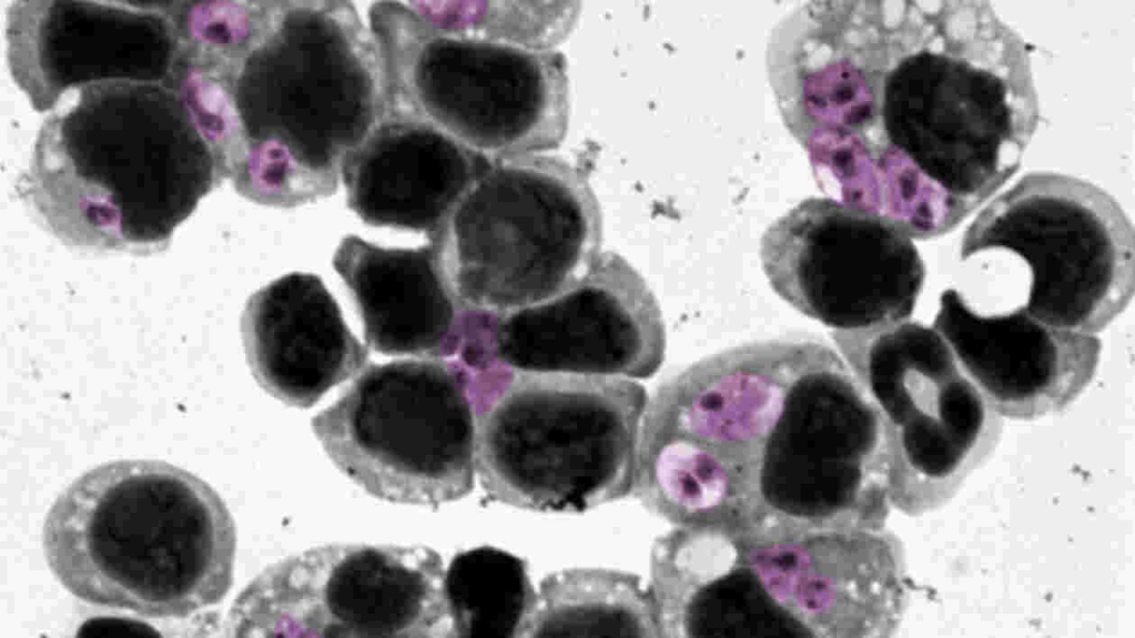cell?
<instances>
[{
	"mask_svg": "<svg viewBox=\"0 0 1135 638\" xmlns=\"http://www.w3.org/2000/svg\"><path fill=\"white\" fill-rule=\"evenodd\" d=\"M47 564L77 598L150 618H186L233 585L234 519L219 493L163 460L87 470L59 494L42 534Z\"/></svg>",
	"mask_w": 1135,
	"mask_h": 638,
	"instance_id": "obj_4",
	"label": "cell"
},
{
	"mask_svg": "<svg viewBox=\"0 0 1135 638\" xmlns=\"http://www.w3.org/2000/svg\"><path fill=\"white\" fill-rule=\"evenodd\" d=\"M118 635V630H128L132 635L142 636H158L159 634L153 632L154 629L151 626L139 622L138 620L123 619V618H93L87 620L80 628L79 635L81 636H109L110 631H114Z\"/></svg>",
	"mask_w": 1135,
	"mask_h": 638,
	"instance_id": "obj_25",
	"label": "cell"
},
{
	"mask_svg": "<svg viewBox=\"0 0 1135 638\" xmlns=\"http://www.w3.org/2000/svg\"><path fill=\"white\" fill-rule=\"evenodd\" d=\"M892 456L890 424L848 364L825 342L795 337L762 447L756 524L746 539L884 528Z\"/></svg>",
	"mask_w": 1135,
	"mask_h": 638,
	"instance_id": "obj_9",
	"label": "cell"
},
{
	"mask_svg": "<svg viewBox=\"0 0 1135 638\" xmlns=\"http://www.w3.org/2000/svg\"><path fill=\"white\" fill-rule=\"evenodd\" d=\"M488 357L536 373L650 378L665 359L657 300L619 254L601 252L560 294L498 317H485Z\"/></svg>",
	"mask_w": 1135,
	"mask_h": 638,
	"instance_id": "obj_15",
	"label": "cell"
},
{
	"mask_svg": "<svg viewBox=\"0 0 1135 638\" xmlns=\"http://www.w3.org/2000/svg\"><path fill=\"white\" fill-rule=\"evenodd\" d=\"M650 581L660 637L808 638L770 598L728 533L676 526L659 536Z\"/></svg>",
	"mask_w": 1135,
	"mask_h": 638,
	"instance_id": "obj_19",
	"label": "cell"
},
{
	"mask_svg": "<svg viewBox=\"0 0 1135 638\" xmlns=\"http://www.w3.org/2000/svg\"><path fill=\"white\" fill-rule=\"evenodd\" d=\"M6 39L10 74L38 112L91 84L165 82L179 51L170 2L11 1Z\"/></svg>",
	"mask_w": 1135,
	"mask_h": 638,
	"instance_id": "obj_16",
	"label": "cell"
},
{
	"mask_svg": "<svg viewBox=\"0 0 1135 638\" xmlns=\"http://www.w3.org/2000/svg\"><path fill=\"white\" fill-rule=\"evenodd\" d=\"M760 259L773 291L835 331L909 321L925 265L903 231L832 198H808L763 233Z\"/></svg>",
	"mask_w": 1135,
	"mask_h": 638,
	"instance_id": "obj_14",
	"label": "cell"
},
{
	"mask_svg": "<svg viewBox=\"0 0 1135 638\" xmlns=\"http://www.w3.org/2000/svg\"><path fill=\"white\" fill-rule=\"evenodd\" d=\"M226 179L170 82L113 81L45 118L18 191L67 246L148 255Z\"/></svg>",
	"mask_w": 1135,
	"mask_h": 638,
	"instance_id": "obj_3",
	"label": "cell"
},
{
	"mask_svg": "<svg viewBox=\"0 0 1135 638\" xmlns=\"http://www.w3.org/2000/svg\"><path fill=\"white\" fill-rule=\"evenodd\" d=\"M241 334L257 384L297 408L315 405L369 359L336 300L311 273L285 274L252 294L241 317Z\"/></svg>",
	"mask_w": 1135,
	"mask_h": 638,
	"instance_id": "obj_20",
	"label": "cell"
},
{
	"mask_svg": "<svg viewBox=\"0 0 1135 638\" xmlns=\"http://www.w3.org/2000/svg\"><path fill=\"white\" fill-rule=\"evenodd\" d=\"M762 587L808 638H885L908 604L900 540L884 528L739 539Z\"/></svg>",
	"mask_w": 1135,
	"mask_h": 638,
	"instance_id": "obj_17",
	"label": "cell"
},
{
	"mask_svg": "<svg viewBox=\"0 0 1135 638\" xmlns=\"http://www.w3.org/2000/svg\"><path fill=\"white\" fill-rule=\"evenodd\" d=\"M766 63L819 188L921 241L1015 175L1040 123L1027 45L989 1H809Z\"/></svg>",
	"mask_w": 1135,
	"mask_h": 638,
	"instance_id": "obj_1",
	"label": "cell"
},
{
	"mask_svg": "<svg viewBox=\"0 0 1135 638\" xmlns=\"http://www.w3.org/2000/svg\"><path fill=\"white\" fill-rule=\"evenodd\" d=\"M464 314L498 317L576 283L601 254L602 214L585 174L566 160H494L428 237Z\"/></svg>",
	"mask_w": 1135,
	"mask_h": 638,
	"instance_id": "obj_7",
	"label": "cell"
},
{
	"mask_svg": "<svg viewBox=\"0 0 1135 638\" xmlns=\"http://www.w3.org/2000/svg\"><path fill=\"white\" fill-rule=\"evenodd\" d=\"M782 392L771 363L742 345L672 375L646 404L635 497L676 526L750 535L762 447Z\"/></svg>",
	"mask_w": 1135,
	"mask_h": 638,
	"instance_id": "obj_8",
	"label": "cell"
},
{
	"mask_svg": "<svg viewBox=\"0 0 1135 638\" xmlns=\"http://www.w3.org/2000/svg\"><path fill=\"white\" fill-rule=\"evenodd\" d=\"M445 589L457 638H523L537 606L526 561L493 546L457 553Z\"/></svg>",
	"mask_w": 1135,
	"mask_h": 638,
	"instance_id": "obj_24",
	"label": "cell"
},
{
	"mask_svg": "<svg viewBox=\"0 0 1135 638\" xmlns=\"http://www.w3.org/2000/svg\"><path fill=\"white\" fill-rule=\"evenodd\" d=\"M235 191L276 209L336 193L348 154L388 113L374 36L335 0L253 1L220 41L188 45Z\"/></svg>",
	"mask_w": 1135,
	"mask_h": 638,
	"instance_id": "obj_2",
	"label": "cell"
},
{
	"mask_svg": "<svg viewBox=\"0 0 1135 638\" xmlns=\"http://www.w3.org/2000/svg\"><path fill=\"white\" fill-rule=\"evenodd\" d=\"M440 555L425 545L328 544L262 570L226 620L235 637H452Z\"/></svg>",
	"mask_w": 1135,
	"mask_h": 638,
	"instance_id": "obj_13",
	"label": "cell"
},
{
	"mask_svg": "<svg viewBox=\"0 0 1135 638\" xmlns=\"http://www.w3.org/2000/svg\"><path fill=\"white\" fill-rule=\"evenodd\" d=\"M388 114L427 122L490 160L565 140V57L505 3L378 1L368 9Z\"/></svg>",
	"mask_w": 1135,
	"mask_h": 638,
	"instance_id": "obj_5",
	"label": "cell"
},
{
	"mask_svg": "<svg viewBox=\"0 0 1135 638\" xmlns=\"http://www.w3.org/2000/svg\"><path fill=\"white\" fill-rule=\"evenodd\" d=\"M311 425L335 467L378 499L437 509L474 488L469 372L456 358L372 364Z\"/></svg>",
	"mask_w": 1135,
	"mask_h": 638,
	"instance_id": "obj_10",
	"label": "cell"
},
{
	"mask_svg": "<svg viewBox=\"0 0 1135 638\" xmlns=\"http://www.w3.org/2000/svg\"><path fill=\"white\" fill-rule=\"evenodd\" d=\"M526 637L657 638L660 629L650 589L640 576L569 568L540 581Z\"/></svg>",
	"mask_w": 1135,
	"mask_h": 638,
	"instance_id": "obj_23",
	"label": "cell"
},
{
	"mask_svg": "<svg viewBox=\"0 0 1135 638\" xmlns=\"http://www.w3.org/2000/svg\"><path fill=\"white\" fill-rule=\"evenodd\" d=\"M933 328L992 409L1013 419L1067 407L1093 379L1102 350L1095 334L1045 324L1021 306L982 314L955 288L942 292Z\"/></svg>",
	"mask_w": 1135,
	"mask_h": 638,
	"instance_id": "obj_18",
	"label": "cell"
},
{
	"mask_svg": "<svg viewBox=\"0 0 1135 638\" xmlns=\"http://www.w3.org/2000/svg\"><path fill=\"white\" fill-rule=\"evenodd\" d=\"M333 265L363 323L366 343L385 355L455 358L464 313L450 294L432 245L385 247L348 234Z\"/></svg>",
	"mask_w": 1135,
	"mask_h": 638,
	"instance_id": "obj_22",
	"label": "cell"
},
{
	"mask_svg": "<svg viewBox=\"0 0 1135 638\" xmlns=\"http://www.w3.org/2000/svg\"><path fill=\"white\" fill-rule=\"evenodd\" d=\"M832 338L892 429V507L918 516L946 504L994 449L1001 416L933 327L905 321Z\"/></svg>",
	"mask_w": 1135,
	"mask_h": 638,
	"instance_id": "obj_12",
	"label": "cell"
},
{
	"mask_svg": "<svg viewBox=\"0 0 1135 638\" xmlns=\"http://www.w3.org/2000/svg\"><path fill=\"white\" fill-rule=\"evenodd\" d=\"M469 392L475 470L489 500L584 513L632 490L642 385L495 364L469 371Z\"/></svg>",
	"mask_w": 1135,
	"mask_h": 638,
	"instance_id": "obj_6",
	"label": "cell"
},
{
	"mask_svg": "<svg viewBox=\"0 0 1135 638\" xmlns=\"http://www.w3.org/2000/svg\"><path fill=\"white\" fill-rule=\"evenodd\" d=\"M961 261L1005 250L1030 272L1021 307L1064 330L1096 334L1131 302L1135 282L1134 227L1104 189L1052 171L1025 174L966 227Z\"/></svg>",
	"mask_w": 1135,
	"mask_h": 638,
	"instance_id": "obj_11",
	"label": "cell"
},
{
	"mask_svg": "<svg viewBox=\"0 0 1135 638\" xmlns=\"http://www.w3.org/2000/svg\"><path fill=\"white\" fill-rule=\"evenodd\" d=\"M492 162L427 122L387 114L346 158L342 183L366 224L428 237Z\"/></svg>",
	"mask_w": 1135,
	"mask_h": 638,
	"instance_id": "obj_21",
	"label": "cell"
}]
</instances>
